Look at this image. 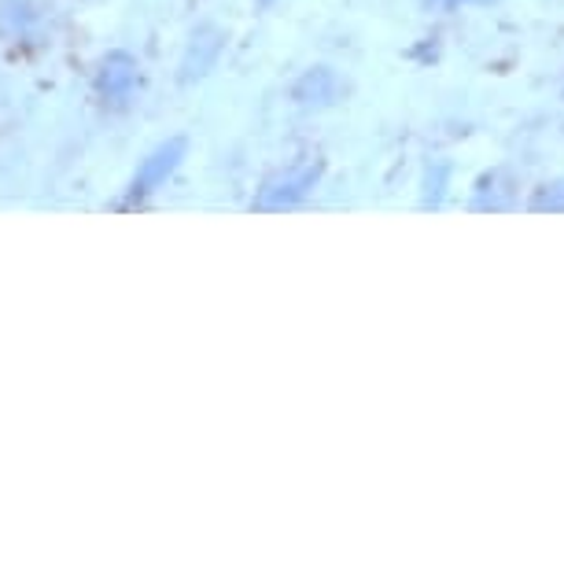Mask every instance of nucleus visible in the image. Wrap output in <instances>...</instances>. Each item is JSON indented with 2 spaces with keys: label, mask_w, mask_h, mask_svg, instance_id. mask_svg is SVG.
Here are the masks:
<instances>
[{
  "label": "nucleus",
  "mask_w": 564,
  "mask_h": 564,
  "mask_svg": "<svg viewBox=\"0 0 564 564\" xmlns=\"http://www.w3.org/2000/svg\"><path fill=\"white\" fill-rule=\"evenodd\" d=\"M322 177V159H311L303 166H292L289 174H276L262 185L259 199H254V210H289L295 204H303L311 196V188Z\"/></svg>",
  "instance_id": "nucleus-1"
},
{
  "label": "nucleus",
  "mask_w": 564,
  "mask_h": 564,
  "mask_svg": "<svg viewBox=\"0 0 564 564\" xmlns=\"http://www.w3.org/2000/svg\"><path fill=\"white\" fill-rule=\"evenodd\" d=\"M185 137H170L166 144H159L152 155L144 159L141 170H137V177H133V185H130V204H141L144 196H152L155 188H163L166 185V177L174 174L177 163L185 159Z\"/></svg>",
  "instance_id": "nucleus-2"
},
{
  "label": "nucleus",
  "mask_w": 564,
  "mask_h": 564,
  "mask_svg": "<svg viewBox=\"0 0 564 564\" xmlns=\"http://www.w3.org/2000/svg\"><path fill=\"white\" fill-rule=\"evenodd\" d=\"M221 48H226V34H221L218 26H196L193 37H188V48L185 56H181V82H199L207 78L210 70H215V63L221 56Z\"/></svg>",
  "instance_id": "nucleus-3"
},
{
  "label": "nucleus",
  "mask_w": 564,
  "mask_h": 564,
  "mask_svg": "<svg viewBox=\"0 0 564 564\" xmlns=\"http://www.w3.org/2000/svg\"><path fill=\"white\" fill-rule=\"evenodd\" d=\"M133 85H137V59L130 52H111V56L100 63V74H97L100 97L108 104H122L133 93Z\"/></svg>",
  "instance_id": "nucleus-4"
},
{
  "label": "nucleus",
  "mask_w": 564,
  "mask_h": 564,
  "mask_svg": "<svg viewBox=\"0 0 564 564\" xmlns=\"http://www.w3.org/2000/svg\"><path fill=\"white\" fill-rule=\"evenodd\" d=\"M339 93H344V82L328 67L306 70L303 78L292 85V100L300 104V108H328V104L339 100Z\"/></svg>",
  "instance_id": "nucleus-5"
},
{
  "label": "nucleus",
  "mask_w": 564,
  "mask_h": 564,
  "mask_svg": "<svg viewBox=\"0 0 564 564\" xmlns=\"http://www.w3.org/2000/svg\"><path fill=\"white\" fill-rule=\"evenodd\" d=\"M506 185V174L502 170H495V174H484L480 177V185H476V199H473V207L476 210H506L509 207V199H513V193Z\"/></svg>",
  "instance_id": "nucleus-6"
},
{
  "label": "nucleus",
  "mask_w": 564,
  "mask_h": 564,
  "mask_svg": "<svg viewBox=\"0 0 564 564\" xmlns=\"http://www.w3.org/2000/svg\"><path fill=\"white\" fill-rule=\"evenodd\" d=\"M34 8H30V0H0V23L4 30H12V34H26L30 26H34Z\"/></svg>",
  "instance_id": "nucleus-7"
},
{
  "label": "nucleus",
  "mask_w": 564,
  "mask_h": 564,
  "mask_svg": "<svg viewBox=\"0 0 564 564\" xmlns=\"http://www.w3.org/2000/svg\"><path fill=\"white\" fill-rule=\"evenodd\" d=\"M531 210H539V215H557L564 210V181H550V185L535 188V196H531Z\"/></svg>",
  "instance_id": "nucleus-8"
},
{
  "label": "nucleus",
  "mask_w": 564,
  "mask_h": 564,
  "mask_svg": "<svg viewBox=\"0 0 564 564\" xmlns=\"http://www.w3.org/2000/svg\"><path fill=\"white\" fill-rule=\"evenodd\" d=\"M446 170L443 163L429 166V174H424V207H440L443 204V185H446Z\"/></svg>",
  "instance_id": "nucleus-9"
},
{
  "label": "nucleus",
  "mask_w": 564,
  "mask_h": 564,
  "mask_svg": "<svg viewBox=\"0 0 564 564\" xmlns=\"http://www.w3.org/2000/svg\"><path fill=\"white\" fill-rule=\"evenodd\" d=\"M435 4H446V8H454V4H465V0H435Z\"/></svg>",
  "instance_id": "nucleus-10"
},
{
  "label": "nucleus",
  "mask_w": 564,
  "mask_h": 564,
  "mask_svg": "<svg viewBox=\"0 0 564 564\" xmlns=\"http://www.w3.org/2000/svg\"><path fill=\"white\" fill-rule=\"evenodd\" d=\"M259 4H262V8H265V4H273V0H259Z\"/></svg>",
  "instance_id": "nucleus-11"
}]
</instances>
